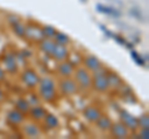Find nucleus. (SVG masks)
Here are the masks:
<instances>
[{
    "mask_svg": "<svg viewBox=\"0 0 149 139\" xmlns=\"http://www.w3.org/2000/svg\"><path fill=\"white\" fill-rule=\"evenodd\" d=\"M4 65H5V70L9 73H15L17 71V62L15 58V54L13 52H8L3 60Z\"/></svg>",
    "mask_w": 149,
    "mask_h": 139,
    "instance_id": "8",
    "label": "nucleus"
},
{
    "mask_svg": "<svg viewBox=\"0 0 149 139\" xmlns=\"http://www.w3.org/2000/svg\"><path fill=\"white\" fill-rule=\"evenodd\" d=\"M119 87H120V93H122L124 97L128 96V95H132V90H130L129 86H124L123 83H122V85H120Z\"/></svg>",
    "mask_w": 149,
    "mask_h": 139,
    "instance_id": "29",
    "label": "nucleus"
},
{
    "mask_svg": "<svg viewBox=\"0 0 149 139\" xmlns=\"http://www.w3.org/2000/svg\"><path fill=\"white\" fill-rule=\"evenodd\" d=\"M68 49L66 45H61V44H56L55 47H54V51L52 54H51V56H52L54 60H56V61H65V60L68 58Z\"/></svg>",
    "mask_w": 149,
    "mask_h": 139,
    "instance_id": "5",
    "label": "nucleus"
},
{
    "mask_svg": "<svg viewBox=\"0 0 149 139\" xmlns=\"http://www.w3.org/2000/svg\"><path fill=\"white\" fill-rule=\"evenodd\" d=\"M97 8H98V11H101V13H104V14H111V15H118L117 13H116L113 9L112 8H108V6H103V5H101V4H98L97 5Z\"/></svg>",
    "mask_w": 149,
    "mask_h": 139,
    "instance_id": "27",
    "label": "nucleus"
},
{
    "mask_svg": "<svg viewBox=\"0 0 149 139\" xmlns=\"http://www.w3.org/2000/svg\"><path fill=\"white\" fill-rule=\"evenodd\" d=\"M40 96L45 102H54L56 99V91L55 88H39Z\"/></svg>",
    "mask_w": 149,
    "mask_h": 139,
    "instance_id": "17",
    "label": "nucleus"
},
{
    "mask_svg": "<svg viewBox=\"0 0 149 139\" xmlns=\"http://www.w3.org/2000/svg\"><path fill=\"white\" fill-rule=\"evenodd\" d=\"M15 58H16V62H20V63H25V55L22 52H19L15 55Z\"/></svg>",
    "mask_w": 149,
    "mask_h": 139,
    "instance_id": "32",
    "label": "nucleus"
},
{
    "mask_svg": "<svg viewBox=\"0 0 149 139\" xmlns=\"http://www.w3.org/2000/svg\"><path fill=\"white\" fill-rule=\"evenodd\" d=\"M132 56H133V58L136 60V61H137L139 65H144V58H143V60H141V57L138 56V54H137V52H134V51H132Z\"/></svg>",
    "mask_w": 149,
    "mask_h": 139,
    "instance_id": "33",
    "label": "nucleus"
},
{
    "mask_svg": "<svg viewBox=\"0 0 149 139\" xmlns=\"http://www.w3.org/2000/svg\"><path fill=\"white\" fill-rule=\"evenodd\" d=\"M74 80L82 90L90 88L92 85V76L87 68H77L76 73H74Z\"/></svg>",
    "mask_w": 149,
    "mask_h": 139,
    "instance_id": "1",
    "label": "nucleus"
},
{
    "mask_svg": "<svg viewBox=\"0 0 149 139\" xmlns=\"http://www.w3.org/2000/svg\"><path fill=\"white\" fill-rule=\"evenodd\" d=\"M21 80H22V82H24L27 87H30V88H34V87H36L37 85H39L40 77L34 71V70L27 68V70H25V71L22 72Z\"/></svg>",
    "mask_w": 149,
    "mask_h": 139,
    "instance_id": "2",
    "label": "nucleus"
},
{
    "mask_svg": "<svg viewBox=\"0 0 149 139\" xmlns=\"http://www.w3.org/2000/svg\"><path fill=\"white\" fill-rule=\"evenodd\" d=\"M4 99V93H3V91L0 90V102H1Z\"/></svg>",
    "mask_w": 149,
    "mask_h": 139,
    "instance_id": "35",
    "label": "nucleus"
},
{
    "mask_svg": "<svg viewBox=\"0 0 149 139\" xmlns=\"http://www.w3.org/2000/svg\"><path fill=\"white\" fill-rule=\"evenodd\" d=\"M97 127H98L100 131H109V128L112 126V120L108 118V117H103V115H101V117L97 119Z\"/></svg>",
    "mask_w": 149,
    "mask_h": 139,
    "instance_id": "19",
    "label": "nucleus"
},
{
    "mask_svg": "<svg viewBox=\"0 0 149 139\" xmlns=\"http://www.w3.org/2000/svg\"><path fill=\"white\" fill-rule=\"evenodd\" d=\"M24 133L26 134L27 137H31V138H36V137H40V129L35 124H26L24 127Z\"/></svg>",
    "mask_w": 149,
    "mask_h": 139,
    "instance_id": "18",
    "label": "nucleus"
},
{
    "mask_svg": "<svg viewBox=\"0 0 149 139\" xmlns=\"http://www.w3.org/2000/svg\"><path fill=\"white\" fill-rule=\"evenodd\" d=\"M119 117H120V122H122L125 127H127L129 131H136L138 129V120L137 118L132 115L130 113H128L127 111H119Z\"/></svg>",
    "mask_w": 149,
    "mask_h": 139,
    "instance_id": "3",
    "label": "nucleus"
},
{
    "mask_svg": "<svg viewBox=\"0 0 149 139\" xmlns=\"http://www.w3.org/2000/svg\"><path fill=\"white\" fill-rule=\"evenodd\" d=\"M107 81H108L109 88H119V86L122 85V78H120L117 73L114 72H107Z\"/></svg>",
    "mask_w": 149,
    "mask_h": 139,
    "instance_id": "13",
    "label": "nucleus"
},
{
    "mask_svg": "<svg viewBox=\"0 0 149 139\" xmlns=\"http://www.w3.org/2000/svg\"><path fill=\"white\" fill-rule=\"evenodd\" d=\"M83 115H85V118L88 120V122L95 123L102 115V113L97 107H87L85 111H83Z\"/></svg>",
    "mask_w": 149,
    "mask_h": 139,
    "instance_id": "10",
    "label": "nucleus"
},
{
    "mask_svg": "<svg viewBox=\"0 0 149 139\" xmlns=\"http://www.w3.org/2000/svg\"><path fill=\"white\" fill-rule=\"evenodd\" d=\"M73 71H74V66L70 61L65 60V61H61V63L58 65V72L63 77H70L73 73Z\"/></svg>",
    "mask_w": 149,
    "mask_h": 139,
    "instance_id": "11",
    "label": "nucleus"
},
{
    "mask_svg": "<svg viewBox=\"0 0 149 139\" xmlns=\"http://www.w3.org/2000/svg\"><path fill=\"white\" fill-rule=\"evenodd\" d=\"M31 106L29 104V102L26 101V98H19L15 102V108L17 111H20L21 113H29Z\"/></svg>",
    "mask_w": 149,
    "mask_h": 139,
    "instance_id": "20",
    "label": "nucleus"
},
{
    "mask_svg": "<svg viewBox=\"0 0 149 139\" xmlns=\"http://www.w3.org/2000/svg\"><path fill=\"white\" fill-rule=\"evenodd\" d=\"M4 78H5V72H4V70L0 67V82L4 81Z\"/></svg>",
    "mask_w": 149,
    "mask_h": 139,
    "instance_id": "34",
    "label": "nucleus"
},
{
    "mask_svg": "<svg viewBox=\"0 0 149 139\" xmlns=\"http://www.w3.org/2000/svg\"><path fill=\"white\" fill-rule=\"evenodd\" d=\"M92 82H93V87H95V90L98 91V92H107L109 90L108 81H107V73L93 76Z\"/></svg>",
    "mask_w": 149,
    "mask_h": 139,
    "instance_id": "4",
    "label": "nucleus"
},
{
    "mask_svg": "<svg viewBox=\"0 0 149 139\" xmlns=\"http://www.w3.org/2000/svg\"><path fill=\"white\" fill-rule=\"evenodd\" d=\"M8 21L10 22L11 25H14V24H17V22H20V20H19V16H16V15H9L8 16Z\"/></svg>",
    "mask_w": 149,
    "mask_h": 139,
    "instance_id": "31",
    "label": "nucleus"
},
{
    "mask_svg": "<svg viewBox=\"0 0 149 139\" xmlns=\"http://www.w3.org/2000/svg\"><path fill=\"white\" fill-rule=\"evenodd\" d=\"M45 124H46V127H47L49 129H55V128H57L58 127V119L56 115L54 114H46L45 115Z\"/></svg>",
    "mask_w": 149,
    "mask_h": 139,
    "instance_id": "21",
    "label": "nucleus"
},
{
    "mask_svg": "<svg viewBox=\"0 0 149 139\" xmlns=\"http://www.w3.org/2000/svg\"><path fill=\"white\" fill-rule=\"evenodd\" d=\"M25 36H27L31 40H36V41H41L42 39H45L41 29H39V27H36L34 25L25 26Z\"/></svg>",
    "mask_w": 149,
    "mask_h": 139,
    "instance_id": "9",
    "label": "nucleus"
},
{
    "mask_svg": "<svg viewBox=\"0 0 149 139\" xmlns=\"http://www.w3.org/2000/svg\"><path fill=\"white\" fill-rule=\"evenodd\" d=\"M85 66L88 71H96L97 68H100L102 66V62L100 61L98 58L96 56H93V55H90V56H87L85 58Z\"/></svg>",
    "mask_w": 149,
    "mask_h": 139,
    "instance_id": "12",
    "label": "nucleus"
},
{
    "mask_svg": "<svg viewBox=\"0 0 149 139\" xmlns=\"http://www.w3.org/2000/svg\"><path fill=\"white\" fill-rule=\"evenodd\" d=\"M54 38H55V42H56V44L67 45V44L70 42V38H68L66 34H63V32H56Z\"/></svg>",
    "mask_w": 149,
    "mask_h": 139,
    "instance_id": "23",
    "label": "nucleus"
},
{
    "mask_svg": "<svg viewBox=\"0 0 149 139\" xmlns=\"http://www.w3.org/2000/svg\"><path fill=\"white\" fill-rule=\"evenodd\" d=\"M41 31H42L44 38H46V39H51V38H54L55 34L57 32V31H56L55 27H52V26H44L42 29H41Z\"/></svg>",
    "mask_w": 149,
    "mask_h": 139,
    "instance_id": "25",
    "label": "nucleus"
},
{
    "mask_svg": "<svg viewBox=\"0 0 149 139\" xmlns=\"http://www.w3.org/2000/svg\"><path fill=\"white\" fill-rule=\"evenodd\" d=\"M26 101L29 102V104L31 106V107H32V106H37V104L40 103V101H39V98H37V96H35V95H30L29 98H27Z\"/></svg>",
    "mask_w": 149,
    "mask_h": 139,
    "instance_id": "28",
    "label": "nucleus"
},
{
    "mask_svg": "<svg viewBox=\"0 0 149 139\" xmlns=\"http://www.w3.org/2000/svg\"><path fill=\"white\" fill-rule=\"evenodd\" d=\"M13 31H14V34L19 36V38H24L25 36V26L22 25L21 22L14 24L13 25Z\"/></svg>",
    "mask_w": 149,
    "mask_h": 139,
    "instance_id": "24",
    "label": "nucleus"
},
{
    "mask_svg": "<svg viewBox=\"0 0 149 139\" xmlns=\"http://www.w3.org/2000/svg\"><path fill=\"white\" fill-rule=\"evenodd\" d=\"M39 86H40V88H55V82L52 78L44 77V78H40Z\"/></svg>",
    "mask_w": 149,
    "mask_h": 139,
    "instance_id": "22",
    "label": "nucleus"
},
{
    "mask_svg": "<svg viewBox=\"0 0 149 139\" xmlns=\"http://www.w3.org/2000/svg\"><path fill=\"white\" fill-rule=\"evenodd\" d=\"M55 45H56V42L54 40H51V39H42L40 41V49H41V51L45 52L46 55H50V56H51V54H52V51H54Z\"/></svg>",
    "mask_w": 149,
    "mask_h": 139,
    "instance_id": "16",
    "label": "nucleus"
},
{
    "mask_svg": "<svg viewBox=\"0 0 149 139\" xmlns=\"http://www.w3.org/2000/svg\"><path fill=\"white\" fill-rule=\"evenodd\" d=\"M138 138L141 139H149V128H142L141 133H139Z\"/></svg>",
    "mask_w": 149,
    "mask_h": 139,
    "instance_id": "30",
    "label": "nucleus"
},
{
    "mask_svg": "<svg viewBox=\"0 0 149 139\" xmlns=\"http://www.w3.org/2000/svg\"><path fill=\"white\" fill-rule=\"evenodd\" d=\"M24 113H21L20 111L17 109H13L8 113V120L13 124H20L24 122Z\"/></svg>",
    "mask_w": 149,
    "mask_h": 139,
    "instance_id": "15",
    "label": "nucleus"
},
{
    "mask_svg": "<svg viewBox=\"0 0 149 139\" xmlns=\"http://www.w3.org/2000/svg\"><path fill=\"white\" fill-rule=\"evenodd\" d=\"M109 131L112 133V136L116 137V138H127L129 136V129L124 126L122 122H117V123H112V126L109 128Z\"/></svg>",
    "mask_w": 149,
    "mask_h": 139,
    "instance_id": "6",
    "label": "nucleus"
},
{
    "mask_svg": "<svg viewBox=\"0 0 149 139\" xmlns=\"http://www.w3.org/2000/svg\"><path fill=\"white\" fill-rule=\"evenodd\" d=\"M29 113L31 114V117L36 119V120H42L45 118V115L47 114V112H46V109H44L41 106H32V107H30V111Z\"/></svg>",
    "mask_w": 149,
    "mask_h": 139,
    "instance_id": "14",
    "label": "nucleus"
},
{
    "mask_svg": "<svg viewBox=\"0 0 149 139\" xmlns=\"http://www.w3.org/2000/svg\"><path fill=\"white\" fill-rule=\"evenodd\" d=\"M60 88H61V91L65 95L72 96L77 92L78 87H77L76 81L71 80V78H63V80H61V82H60Z\"/></svg>",
    "mask_w": 149,
    "mask_h": 139,
    "instance_id": "7",
    "label": "nucleus"
},
{
    "mask_svg": "<svg viewBox=\"0 0 149 139\" xmlns=\"http://www.w3.org/2000/svg\"><path fill=\"white\" fill-rule=\"evenodd\" d=\"M137 120H138V127H141V128H149V118H148L147 114H143L142 117L137 118Z\"/></svg>",
    "mask_w": 149,
    "mask_h": 139,
    "instance_id": "26",
    "label": "nucleus"
}]
</instances>
